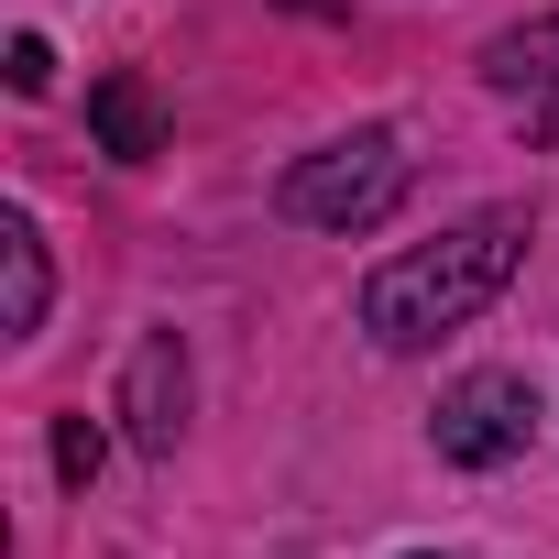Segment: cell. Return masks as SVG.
Here are the masks:
<instances>
[{
    "label": "cell",
    "instance_id": "obj_1",
    "mask_svg": "<svg viewBox=\"0 0 559 559\" xmlns=\"http://www.w3.org/2000/svg\"><path fill=\"white\" fill-rule=\"evenodd\" d=\"M526 241H537L526 209H472L461 230H439V241H417V252H395V263L362 274V330H373L384 352H428V341L472 330V319L515 286Z\"/></svg>",
    "mask_w": 559,
    "mask_h": 559
},
{
    "label": "cell",
    "instance_id": "obj_2",
    "mask_svg": "<svg viewBox=\"0 0 559 559\" xmlns=\"http://www.w3.org/2000/svg\"><path fill=\"white\" fill-rule=\"evenodd\" d=\"M406 143L384 132V121H362V132H341V143H319V154H297L286 165V187H274V209H286L297 230H341V241H362V230H384L395 209H406Z\"/></svg>",
    "mask_w": 559,
    "mask_h": 559
},
{
    "label": "cell",
    "instance_id": "obj_3",
    "mask_svg": "<svg viewBox=\"0 0 559 559\" xmlns=\"http://www.w3.org/2000/svg\"><path fill=\"white\" fill-rule=\"evenodd\" d=\"M526 428H537L526 373H461V384L439 395V417H428L439 461H461V472H504V461L526 450Z\"/></svg>",
    "mask_w": 559,
    "mask_h": 559
},
{
    "label": "cell",
    "instance_id": "obj_4",
    "mask_svg": "<svg viewBox=\"0 0 559 559\" xmlns=\"http://www.w3.org/2000/svg\"><path fill=\"white\" fill-rule=\"evenodd\" d=\"M483 88L504 99V121H515L537 154H559V12L493 34V45H483Z\"/></svg>",
    "mask_w": 559,
    "mask_h": 559
},
{
    "label": "cell",
    "instance_id": "obj_5",
    "mask_svg": "<svg viewBox=\"0 0 559 559\" xmlns=\"http://www.w3.org/2000/svg\"><path fill=\"white\" fill-rule=\"evenodd\" d=\"M121 428H132L143 461H176V439H187V341H176V330H154V341L132 352V373H121Z\"/></svg>",
    "mask_w": 559,
    "mask_h": 559
},
{
    "label": "cell",
    "instance_id": "obj_6",
    "mask_svg": "<svg viewBox=\"0 0 559 559\" xmlns=\"http://www.w3.org/2000/svg\"><path fill=\"white\" fill-rule=\"evenodd\" d=\"M88 132H99L121 165H143V154L165 143V121H154V88H143V78H99V88H88Z\"/></svg>",
    "mask_w": 559,
    "mask_h": 559
},
{
    "label": "cell",
    "instance_id": "obj_7",
    "mask_svg": "<svg viewBox=\"0 0 559 559\" xmlns=\"http://www.w3.org/2000/svg\"><path fill=\"white\" fill-rule=\"evenodd\" d=\"M0 263H12V341H34L45 330V297H56V274H45V230L12 209L0 219Z\"/></svg>",
    "mask_w": 559,
    "mask_h": 559
},
{
    "label": "cell",
    "instance_id": "obj_8",
    "mask_svg": "<svg viewBox=\"0 0 559 559\" xmlns=\"http://www.w3.org/2000/svg\"><path fill=\"white\" fill-rule=\"evenodd\" d=\"M99 450H110V439H99V417H56V483H88V472H99Z\"/></svg>",
    "mask_w": 559,
    "mask_h": 559
},
{
    "label": "cell",
    "instance_id": "obj_9",
    "mask_svg": "<svg viewBox=\"0 0 559 559\" xmlns=\"http://www.w3.org/2000/svg\"><path fill=\"white\" fill-rule=\"evenodd\" d=\"M45 78H56V56H45V34H12V88H23V99H34V88H45Z\"/></svg>",
    "mask_w": 559,
    "mask_h": 559
},
{
    "label": "cell",
    "instance_id": "obj_10",
    "mask_svg": "<svg viewBox=\"0 0 559 559\" xmlns=\"http://www.w3.org/2000/svg\"><path fill=\"white\" fill-rule=\"evenodd\" d=\"M417 559H439V548H417Z\"/></svg>",
    "mask_w": 559,
    "mask_h": 559
},
{
    "label": "cell",
    "instance_id": "obj_11",
    "mask_svg": "<svg viewBox=\"0 0 559 559\" xmlns=\"http://www.w3.org/2000/svg\"><path fill=\"white\" fill-rule=\"evenodd\" d=\"M297 12H308V0H297Z\"/></svg>",
    "mask_w": 559,
    "mask_h": 559
}]
</instances>
